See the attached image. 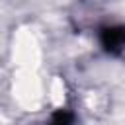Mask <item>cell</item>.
<instances>
[{"instance_id": "obj_1", "label": "cell", "mask_w": 125, "mask_h": 125, "mask_svg": "<svg viewBox=\"0 0 125 125\" xmlns=\"http://www.w3.org/2000/svg\"><path fill=\"white\" fill-rule=\"evenodd\" d=\"M102 45L109 53H119L125 49V27H105L102 31Z\"/></svg>"}, {"instance_id": "obj_2", "label": "cell", "mask_w": 125, "mask_h": 125, "mask_svg": "<svg viewBox=\"0 0 125 125\" xmlns=\"http://www.w3.org/2000/svg\"><path fill=\"white\" fill-rule=\"evenodd\" d=\"M72 121V115L66 113V111H57L51 119V125H70Z\"/></svg>"}]
</instances>
